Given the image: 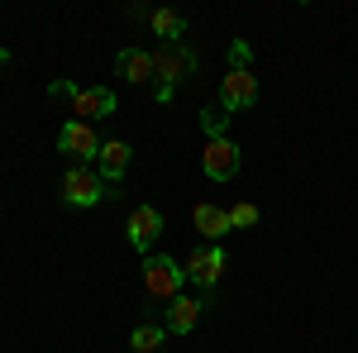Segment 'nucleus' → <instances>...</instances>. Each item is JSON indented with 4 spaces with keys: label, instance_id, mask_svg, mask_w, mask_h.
Wrapping results in <instances>:
<instances>
[{
    "label": "nucleus",
    "instance_id": "obj_13",
    "mask_svg": "<svg viewBox=\"0 0 358 353\" xmlns=\"http://www.w3.org/2000/svg\"><path fill=\"white\" fill-rule=\"evenodd\" d=\"M115 72H120L129 86L153 82V53H143V48H124V53L115 57Z\"/></svg>",
    "mask_w": 358,
    "mask_h": 353
},
{
    "label": "nucleus",
    "instance_id": "obj_8",
    "mask_svg": "<svg viewBox=\"0 0 358 353\" xmlns=\"http://www.w3.org/2000/svg\"><path fill=\"white\" fill-rule=\"evenodd\" d=\"M253 101H258V77H253V72H224L220 77V106L229 110V115L248 110Z\"/></svg>",
    "mask_w": 358,
    "mask_h": 353
},
{
    "label": "nucleus",
    "instance_id": "obj_18",
    "mask_svg": "<svg viewBox=\"0 0 358 353\" xmlns=\"http://www.w3.org/2000/svg\"><path fill=\"white\" fill-rule=\"evenodd\" d=\"M248 62H253V48H248L244 38H234L229 43V72H248Z\"/></svg>",
    "mask_w": 358,
    "mask_h": 353
},
{
    "label": "nucleus",
    "instance_id": "obj_12",
    "mask_svg": "<svg viewBox=\"0 0 358 353\" xmlns=\"http://www.w3.org/2000/svg\"><path fill=\"white\" fill-rule=\"evenodd\" d=\"M192 219H196V229L206 234V244H220L224 234H229V210L210 206V201H201V206L192 210Z\"/></svg>",
    "mask_w": 358,
    "mask_h": 353
},
{
    "label": "nucleus",
    "instance_id": "obj_2",
    "mask_svg": "<svg viewBox=\"0 0 358 353\" xmlns=\"http://www.w3.org/2000/svg\"><path fill=\"white\" fill-rule=\"evenodd\" d=\"M182 287H187V268L177 263V258H167V253H148L143 258V291L153 301H177L182 296Z\"/></svg>",
    "mask_w": 358,
    "mask_h": 353
},
{
    "label": "nucleus",
    "instance_id": "obj_5",
    "mask_svg": "<svg viewBox=\"0 0 358 353\" xmlns=\"http://www.w3.org/2000/svg\"><path fill=\"white\" fill-rule=\"evenodd\" d=\"M182 268H187V282H192V287L210 291V287L224 277V248H220V244H201L192 258L182 263Z\"/></svg>",
    "mask_w": 358,
    "mask_h": 353
},
{
    "label": "nucleus",
    "instance_id": "obj_17",
    "mask_svg": "<svg viewBox=\"0 0 358 353\" xmlns=\"http://www.w3.org/2000/svg\"><path fill=\"white\" fill-rule=\"evenodd\" d=\"M253 224H258V206H248V201L229 206V229H253Z\"/></svg>",
    "mask_w": 358,
    "mask_h": 353
},
{
    "label": "nucleus",
    "instance_id": "obj_3",
    "mask_svg": "<svg viewBox=\"0 0 358 353\" xmlns=\"http://www.w3.org/2000/svg\"><path fill=\"white\" fill-rule=\"evenodd\" d=\"M110 191H106V182H101V172H91L86 163L67 167L62 172V201L67 206H77V210H91V206H101Z\"/></svg>",
    "mask_w": 358,
    "mask_h": 353
},
{
    "label": "nucleus",
    "instance_id": "obj_10",
    "mask_svg": "<svg viewBox=\"0 0 358 353\" xmlns=\"http://www.w3.org/2000/svg\"><path fill=\"white\" fill-rule=\"evenodd\" d=\"M129 158H134V148H129L124 138H106V143H101V158H96L101 182H106V187H110V182H120V177L129 172Z\"/></svg>",
    "mask_w": 358,
    "mask_h": 353
},
{
    "label": "nucleus",
    "instance_id": "obj_15",
    "mask_svg": "<svg viewBox=\"0 0 358 353\" xmlns=\"http://www.w3.org/2000/svg\"><path fill=\"white\" fill-rule=\"evenodd\" d=\"M163 339H167V325H138L134 334H129V349L134 353H153Z\"/></svg>",
    "mask_w": 358,
    "mask_h": 353
},
{
    "label": "nucleus",
    "instance_id": "obj_11",
    "mask_svg": "<svg viewBox=\"0 0 358 353\" xmlns=\"http://www.w3.org/2000/svg\"><path fill=\"white\" fill-rule=\"evenodd\" d=\"M201 310H206V301L187 296V291L177 301H167V334H192L196 320H201Z\"/></svg>",
    "mask_w": 358,
    "mask_h": 353
},
{
    "label": "nucleus",
    "instance_id": "obj_6",
    "mask_svg": "<svg viewBox=\"0 0 358 353\" xmlns=\"http://www.w3.org/2000/svg\"><path fill=\"white\" fill-rule=\"evenodd\" d=\"M158 234H163V210L158 206H138L134 215H129V224H124V239H129V248L134 253H153V244H158Z\"/></svg>",
    "mask_w": 358,
    "mask_h": 353
},
{
    "label": "nucleus",
    "instance_id": "obj_4",
    "mask_svg": "<svg viewBox=\"0 0 358 353\" xmlns=\"http://www.w3.org/2000/svg\"><path fill=\"white\" fill-rule=\"evenodd\" d=\"M239 163H244V148L234 138H206V153H201V172L210 182H234L239 177Z\"/></svg>",
    "mask_w": 358,
    "mask_h": 353
},
{
    "label": "nucleus",
    "instance_id": "obj_9",
    "mask_svg": "<svg viewBox=\"0 0 358 353\" xmlns=\"http://www.w3.org/2000/svg\"><path fill=\"white\" fill-rule=\"evenodd\" d=\"M72 115H77L82 124H96V120L115 115V91H106V86H77V96H72Z\"/></svg>",
    "mask_w": 358,
    "mask_h": 353
},
{
    "label": "nucleus",
    "instance_id": "obj_14",
    "mask_svg": "<svg viewBox=\"0 0 358 353\" xmlns=\"http://www.w3.org/2000/svg\"><path fill=\"white\" fill-rule=\"evenodd\" d=\"M148 24H153V34L163 43H182V34H187V20L177 10H148Z\"/></svg>",
    "mask_w": 358,
    "mask_h": 353
},
{
    "label": "nucleus",
    "instance_id": "obj_7",
    "mask_svg": "<svg viewBox=\"0 0 358 353\" xmlns=\"http://www.w3.org/2000/svg\"><path fill=\"white\" fill-rule=\"evenodd\" d=\"M101 143H106V138H96V129L82 124V120H67V124L57 129V148L72 153L77 163H96V158H101Z\"/></svg>",
    "mask_w": 358,
    "mask_h": 353
},
{
    "label": "nucleus",
    "instance_id": "obj_16",
    "mask_svg": "<svg viewBox=\"0 0 358 353\" xmlns=\"http://www.w3.org/2000/svg\"><path fill=\"white\" fill-rule=\"evenodd\" d=\"M201 129H206V138H224V129H229V110L224 106H206L201 110Z\"/></svg>",
    "mask_w": 358,
    "mask_h": 353
},
{
    "label": "nucleus",
    "instance_id": "obj_1",
    "mask_svg": "<svg viewBox=\"0 0 358 353\" xmlns=\"http://www.w3.org/2000/svg\"><path fill=\"white\" fill-rule=\"evenodd\" d=\"M196 72V53L187 43H163L158 53H153V77H158V106H172V96H177V82L182 77H192Z\"/></svg>",
    "mask_w": 358,
    "mask_h": 353
}]
</instances>
